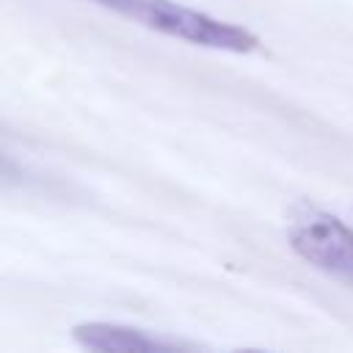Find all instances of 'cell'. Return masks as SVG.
Segmentation results:
<instances>
[{"label": "cell", "instance_id": "cell-1", "mask_svg": "<svg viewBox=\"0 0 353 353\" xmlns=\"http://www.w3.org/2000/svg\"><path fill=\"white\" fill-rule=\"evenodd\" d=\"M88 3L102 6L130 22H138L149 30H157L163 36L196 47L223 50V52H251L259 47L256 33H251L248 28L210 17L204 11L188 8L174 0H88Z\"/></svg>", "mask_w": 353, "mask_h": 353}, {"label": "cell", "instance_id": "cell-2", "mask_svg": "<svg viewBox=\"0 0 353 353\" xmlns=\"http://www.w3.org/2000/svg\"><path fill=\"white\" fill-rule=\"evenodd\" d=\"M287 234L292 251L301 259L353 284V229L336 215L303 207L295 212Z\"/></svg>", "mask_w": 353, "mask_h": 353}, {"label": "cell", "instance_id": "cell-3", "mask_svg": "<svg viewBox=\"0 0 353 353\" xmlns=\"http://www.w3.org/2000/svg\"><path fill=\"white\" fill-rule=\"evenodd\" d=\"M72 336L85 350H102V353H143V350H179L190 347L188 342L157 336L141 328L119 325V323H77L72 328Z\"/></svg>", "mask_w": 353, "mask_h": 353}]
</instances>
